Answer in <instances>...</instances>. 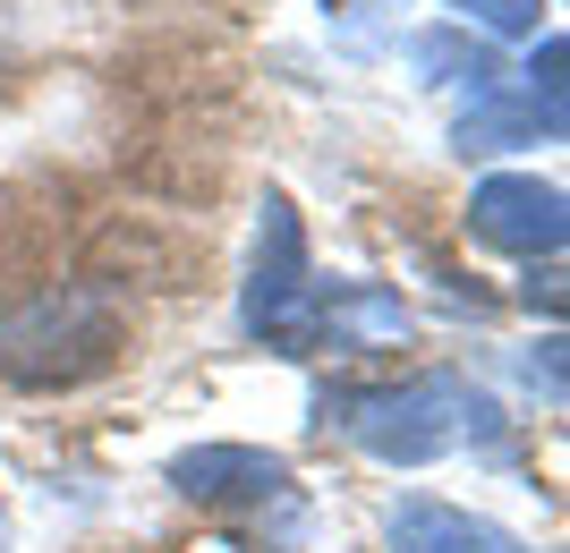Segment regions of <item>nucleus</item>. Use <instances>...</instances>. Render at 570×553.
<instances>
[{
	"label": "nucleus",
	"instance_id": "nucleus-1",
	"mask_svg": "<svg viewBox=\"0 0 570 553\" xmlns=\"http://www.w3.org/2000/svg\"><path fill=\"white\" fill-rule=\"evenodd\" d=\"M341 434H350L366 460L383 468H426V460H452L469 443H502L494 401L469 384V375H409V384H375L341 401Z\"/></svg>",
	"mask_w": 570,
	"mask_h": 553
},
{
	"label": "nucleus",
	"instance_id": "nucleus-2",
	"mask_svg": "<svg viewBox=\"0 0 570 553\" xmlns=\"http://www.w3.org/2000/svg\"><path fill=\"white\" fill-rule=\"evenodd\" d=\"M119 349V315L102 289H43V298H26L18 315H0V375L9 384H77V375H95L111 366Z\"/></svg>",
	"mask_w": 570,
	"mask_h": 553
},
{
	"label": "nucleus",
	"instance_id": "nucleus-3",
	"mask_svg": "<svg viewBox=\"0 0 570 553\" xmlns=\"http://www.w3.org/2000/svg\"><path fill=\"white\" fill-rule=\"evenodd\" d=\"M315 307H324V282L307 273V230L289 214V196H264V221H256V273H247V307L238 324L282 349V358H307L315 349Z\"/></svg>",
	"mask_w": 570,
	"mask_h": 553
},
{
	"label": "nucleus",
	"instance_id": "nucleus-4",
	"mask_svg": "<svg viewBox=\"0 0 570 553\" xmlns=\"http://www.w3.org/2000/svg\"><path fill=\"white\" fill-rule=\"evenodd\" d=\"M469 239L502 247V256H562V188L528 179V170H494L469 188Z\"/></svg>",
	"mask_w": 570,
	"mask_h": 553
},
{
	"label": "nucleus",
	"instance_id": "nucleus-5",
	"mask_svg": "<svg viewBox=\"0 0 570 553\" xmlns=\"http://www.w3.org/2000/svg\"><path fill=\"white\" fill-rule=\"evenodd\" d=\"M537 137H562V34H546V51L528 60V77L511 95L476 102L452 128L460 154H511V145H537Z\"/></svg>",
	"mask_w": 570,
	"mask_h": 553
},
{
	"label": "nucleus",
	"instance_id": "nucleus-6",
	"mask_svg": "<svg viewBox=\"0 0 570 553\" xmlns=\"http://www.w3.org/2000/svg\"><path fill=\"white\" fill-rule=\"evenodd\" d=\"M289 485V468L256 443H196V452L170 460V494H188L205 511H238V503H273Z\"/></svg>",
	"mask_w": 570,
	"mask_h": 553
},
{
	"label": "nucleus",
	"instance_id": "nucleus-7",
	"mask_svg": "<svg viewBox=\"0 0 570 553\" xmlns=\"http://www.w3.org/2000/svg\"><path fill=\"white\" fill-rule=\"evenodd\" d=\"M392 553H528L511 529H494L485 511L434 503V494H401L392 503Z\"/></svg>",
	"mask_w": 570,
	"mask_h": 553
},
{
	"label": "nucleus",
	"instance_id": "nucleus-8",
	"mask_svg": "<svg viewBox=\"0 0 570 553\" xmlns=\"http://www.w3.org/2000/svg\"><path fill=\"white\" fill-rule=\"evenodd\" d=\"M409 69L426 86H469V95H494V51L469 43V26H426L409 34Z\"/></svg>",
	"mask_w": 570,
	"mask_h": 553
},
{
	"label": "nucleus",
	"instance_id": "nucleus-9",
	"mask_svg": "<svg viewBox=\"0 0 570 553\" xmlns=\"http://www.w3.org/2000/svg\"><path fill=\"white\" fill-rule=\"evenodd\" d=\"M460 18H476L485 34H537L546 26V0H452Z\"/></svg>",
	"mask_w": 570,
	"mask_h": 553
},
{
	"label": "nucleus",
	"instance_id": "nucleus-10",
	"mask_svg": "<svg viewBox=\"0 0 570 553\" xmlns=\"http://www.w3.org/2000/svg\"><path fill=\"white\" fill-rule=\"evenodd\" d=\"M553 282H562V273H528V289H520V298H528V307H546V315H562V289H553Z\"/></svg>",
	"mask_w": 570,
	"mask_h": 553
},
{
	"label": "nucleus",
	"instance_id": "nucleus-11",
	"mask_svg": "<svg viewBox=\"0 0 570 553\" xmlns=\"http://www.w3.org/2000/svg\"><path fill=\"white\" fill-rule=\"evenodd\" d=\"M0 553H9V511H0Z\"/></svg>",
	"mask_w": 570,
	"mask_h": 553
}]
</instances>
